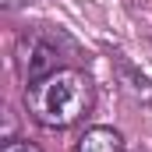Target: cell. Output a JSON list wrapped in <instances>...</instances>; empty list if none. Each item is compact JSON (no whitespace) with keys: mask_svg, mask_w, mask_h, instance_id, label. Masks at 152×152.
Wrapping results in <instances>:
<instances>
[{"mask_svg":"<svg viewBox=\"0 0 152 152\" xmlns=\"http://www.w3.org/2000/svg\"><path fill=\"white\" fill-rule=\"evenodd\" d=\"M57 46L53 39L42 36V32H28V36L18 39V75L25 78L28 85L46 78L50 71H57Z\"/></svg>","mask_w":152,"mask_h":152,"instance_id":"2","label":"cell"},{"mask_svg":"<svg viewBox=\"0 0 152 152\" xmlns=\"http://www.w3.org/2000/svg\"><path fill=\"white\" fill-rule=\"evenodd\" d=\"M75 152H124V138H120V131L99 124V127H88V131L78 138Z\"/></svg>","mask_w":152,"mask_h":152,"instance_id":"3","label":"cell"},{"mask_svg":"<svg viewBox=\"0 0 152 152\" xmlns=\"http://www.w3.org/2000/svg\"><path fill=\"white\" fill-rule=\"evenodd\" d=\"M25 4H32V0H4V7H11V11L14 7H25Z\"/></svg>","mask_w":152,"mask_h":152,"instance_id":"5","label":"cell"},{"mask_svg":"<svg viewBox=\"0 0 152 152\" xmlns=\"http://www.w3.org/2000/svg\"><path fill=\"white\" fill-rule=\"evenodd\" d=\"M4 152H42L36 142H21V138H11V142H4Z\"/></svg>","mask_w":152,"mask_h":152,"instance_id":"4","label":"cell"},{"mask_svg":"<svg viewBox=\"0 0 152 152\" xmlns=\"http://www.w3.org/2000/svg\"><path fill=\"white\" fill-rule=\"evenodd\" d=\"M92 81L78 67H57L25 88V110L42 127H71L92 110Z\"/></svg>","mask_w":152,"mask_h":152,"instance_id":"1","label":"cell"}]
</instances>
